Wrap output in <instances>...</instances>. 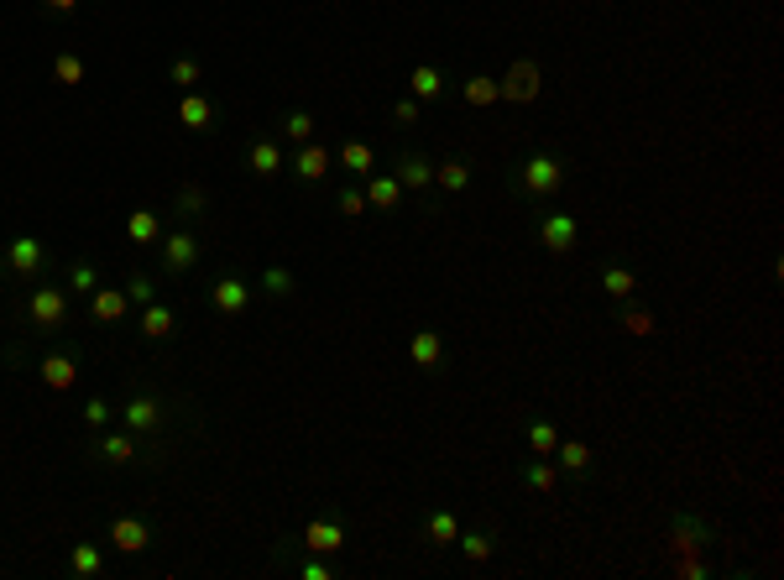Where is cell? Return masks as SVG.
<instances>
[{
  "label": "cell",
  "mask_w": 784,
  "mask_h": 580,
  "mask_svg": "<svg viewBox=\"0 0 784 580\" xmlns=\"http://www.w3.org/2000/svg\"><path fill=\"white\" fill-rule=\"evenodd\" d=\"M518 189H523L534 204L555 199V194L565 189V162L555 157V152H528V157L518 162Z\"/></svg>",
  "instance_id": "cell-1"
},
{
  "label": "cell",
  "mask_w": 784,
  "mask_h": 580,
  "mask_svg": "<svg viewBox=\"0 0 784 580\" xmlns=\"http://www.w3.org/2000/svg\"><path fill=\"white\" fill-rule=\"evenodd\" d=\"M534 241L549 256H570L581 241V220L570 209H534Z\"/></svg>",
  "instance_id": "cell-2"
},
{
  "label": "cell",
  "mask_w": 784,
  "mask_h": 580,
  "mask_svg": "<svg viewBox=\"0 0 784 580\" xmlns=\"http://www.w3.org/2000/svg\"><path fill=\"white\" fill-rule=\"evenodd\" d=\"M26 314H32V325L58 329L63 319H69V293L42 282V288H32V293H26Z\"/></svg>",
  "instance_id": "cell-3"
},
{
  "label": "cell",
  "mask_w": 784,
  "mask_h": 580,
  "mask_svg": "<svg viewBox=\"0 0 784 580\" xmlns=\"http://www.w3.org/2000/svg\"><path fill=\"white\" fill-rule=\"evenodd\" d=\"M539 84H544V69L534 63V58H518L513 69L502 74V100H513V105L539 100Z\"/></svg>",
  "instance_id": "cell-4"
},
{
  "label": "cell",
  "mask_w": 784,
  "mask_h": 580,
  "mask_svg": "<svg viewBox=\"0 0 784 580\" xmlns=\"http://www.w3.org/2000/svg\"><path fill=\"white\" fill-rule=\"evenodd\" d=\"M0 267H11V272H22V278H37V272L48 267V246H42L37 235H16V241L0 252Z\"/></svg>",
  "instance_id": "cell-5"
},
{
  "label": "cell",
  "mask_w": 784,
  "mask_h": 580,
  "mask_svg": "<svg viewBox=\"0 0 784 580\" xmlns=\"http://www.w3.org/2000/svg\"><path fill=\"white\" fill-rule=\"evenodd\" d=\"M121 419H126V429H131V434H152V429H163L168 403H163V398H152V392H136V398L121 408Z\"/></svg>",
  "instance_id": "cell-6"
},
{
  "label": "cell",
  "mask_w": 784,
  "mask_h": 580,
  "mask_svg": "<svg viewBox=\"0 0 784 580\" xmlns=\"http://www.w3.org/2000/svg\"><path fill=\"white\" fill-rule=\"evenodd\" d=\"M178 121L189 131H210L220 121V105L210 100V95H199V89H183V100H178Z\"/></svg>",
  "instance_id": "cell-7"
},
{
  "label": "cell",
  "mask_w": 784,
  "mask_h": 580,
  "mask_svg": "<svg viewBox=\"0 0 784 580\" xmlns=\"http://www.w3.org/2000/svg\"><path fill=\"white\" fill-rule=\"evenodd\" d=\"M397 183H403V194H424L434 183V162L424 152H397Z\"/></svg>",
  "instance_id": "cell-8"
},
{
  "label": "cell",
  "mask_w": 784,
  "mask_h": 580,
  "mask_svg": "<svg viewBox=\"0 0 784 580\" xmlns=\"http://www.w3.org/2000/svg\"><path fill=\"white\" fill-rule=\"evenodd\" d=\"M246 168H251L257 178H272V173H283V168H288V157H283V147H277V142L257 136V142H246Z\"/></svg>",
  "instance_id": "cell-9"
},
{
  "label": "cell",
  "mask_w": 784,
  "mask_h": 580,
  "mask_svg": "<svg viewBox=\"0 0 784 580\" xmlns=\"http://www.w3.org/2000/svg\"><path fill=\"white\" fill-rule=\"evenodd\" d=\"M330 162H335V152H330V147H319V142H303V147L294 152V178H303V183H319V178L330 173Z\"/></svg>",
  "instance_id": "cell-10"
},
{
  "label": "cell",
  "mask_w": 784,
  "mask_h": 580,
  "mask_svg": "<svg viewBox=\"0 0 784 580\" xmlns=\"http://www.w3.org/2000/svg\"><path fill=\"white\" fill-rule=\"evenodd\" d=\"M303 549H314V555H341L345 549V529L335 518H314L309 529H303Z\"/></svg>",
  "instance_id": "cell-11"
},
{
  "label": "cell",
  "mask_w": 784,
  "mask_h": 580,
  "mask_svg": "<svg viewBox=\"0 0 784 580\" xmlns=\"http://www.w3.org/2000/svg\"><path fill=\"white\" fill-rule=\"evenodd\" d=\"M37 372H42V387H52V392H69V387L79 382V361L69 351H52V355H42V366H37Z\"/></svg>",
  "instance_id": "cell-12"
},
{
  "label": "cell",
  "mask_w": 784,
  "mask_h": 580,
  "mask_svg": "<svg viewBox=\"0 0 784 580\" xmlns=\"http://www.w3.org/2000/svg\"><path fill=\"white\" fill-rule=\"evenodd\" d=\"M110 544H116L121 555H142V549L152 544V533H147V523H142V518H131V512H126V518H116V523H110Z\"/></svg>",
  "instance_id": "cell-13"
},
{
  "label": "cell",
  "mask_w": 784,
  "mask_h": 580,
  "mask_svg": "<svg viewBox=\"0 0 784 580\" xmlns=\"http://www.w3.org/2000/svg\"><path fill=\"white\" fill-rule=\"evenodd\" d=\"M194 262H199V241L189 230H173L168 241H163V267H168V272H189Z\"/></svg>",
  "instance_id": "cell-14"
},
{
  "label": "cell",
  "mask_w": 784,
  "mask_h": 580,
  "mask_svg": "<svg viewBox=\"0 0 784 580\" xmlns=\"http://www.w3.org/2000/svg\"><path fill=\"white\" fill-rule=\"evenodd\" d=\"M461 539V518L450 512V507H434L429 518H424V544H434V549H450Z\"/></svg>",
  "instance_id": "cell-15"
},
{
  "label": "cell",
  "mask_w": 784,
  "mask_h": 580,
  "mask_svg": "<svg viewBox=\"0 0 784 580\" xmlns=\"http://www.w3.org/2000/svg\"><path fill=\"white\" fill-rule=\"evenodd\" d=\"M361 194H367L371 209L392 215V209L403 204V183H397V178H387V173H367V189H361Z\"/></svg>",
  "instance_id": "cell-16"
},
{
  "label": "cell",
  "mask_w": 784,
  "mask_h": 580,
  "mask_svg": "<svg viewBox=\"0 0 784 580\" xmlns=\"http://www.w3.org/2000/svg\"><path fill=\"white\" fill-rule=\"evenodd\" d=\"M210 303L220 308V314H241L246 303H251V282L246 278H220L210 288Z\"/></svg>",
  "instance_id": "cell-17"
},
{
  "label": "cell",
  "mask_w": 784,
  "mask_h": 580,
  "mask_svg": "<svg viewBox=\"0 0 784 580\" xmlns=\"http://www.w3.org/2000/svg\"><path fill=\"white\" fill-rule=\"evenodd\" d=\"M126 308H131L126 288H95V299H89V314H95L99 325H116V319H126Z\"/></svg>",
  "instance_id": "cell-18"
},
{
  "label": "cell",
  "mask_w": 784,
  "mask_h": 580,
  "mask_svg": "<svg viewBox=\"0 0 784 580\" xmlns=\"http://www.w3.org/2000/svg\"><path fill=\"white\" fill-rule=\"evenodd\" d=\"M549 460H560V471H570V476H591V471H596V460H591V450L581 439H560Z\"/></svg>",
  "instance_id": "cell-19"
},
{
  "label": "cell",
  "mask_w": 784,
  "mask_h": 580,
  "mask_svg": "<svg viewBox=\"0 0 784 580\" xmlns=\"http://www.w3.org/2000/svg\"><path fill=\"white\" fill-rule=\"evenodd\" d=\"M518 481H523L528 492H555V486H560V465H549V455H539V460H523Z\"/></svg>",
  "instance_id": "cell-20"
},
{
  "label": "cell",
  "mask_w": 784,
  "mask_h": 580,
  "mask_svg": "<svg viewBox=\"0 0 784 580\" xmlns=\"http://www.w3.org/2000/svg\"><path fill=\"white\" fill-rule=\"evenodd\" d=\"M440 355H444V340H440V329H418L414 340H408V361L414 366H440Z\"/></svg>",
  "instance_id": "cell-21"
},
{
  "label": "cell",
  "mask_w": 784,
  "mask_h": 580,
  "mask_svg": "<svg viewBox=\"0 0 784 580\" xmlns=\"http://www.w3.org/2000/svg\"><path fill=\"white\" fill-rule=\"evenodd\" d=\"M408 84H414V100L418 105H429V100H440V95H444V74L434 69V63H418Z\"/></svg>",
  "instance_id": "cell-22"
},
{
  "label": "cell",
  "mask_w": 784,
  "mask_h": 580,
  "mask_svg": "<svg viewBox=\"0 0 784 580\" xmlns=\"http://www.w3.org/2000/svg\"><path fill=\"white\" fill-rule=\"evenodd\" d=\"M434 183H440L444 194L471 189V157H450V162H440V168H434Z\"/></svg>",
  "instance_id": "cell-23"
},
{
  "label": "cell",
  "mask_w": 784,
  "mask_h": 580,
  "mask_svg": "<svg viewBox=\"0 0 784 580\" xmlns=\"http://www.w3.org/2000/svg\"><path fill=\"white\" fill-rule=\"evenodd\" d=\"M455 544H461V555H466V559H471V565H487V559H491V555H497V533H491V529H476V533H461V539H455Z\"/></svg>",
  "instance_id": "cell-24"
},
{
  "label": "cell",
  "mask_w": 784,
  "mask_h": 580,
  "mask_svg": "<svg viewBox=\"0 0 784 580\" xmlns=\"http://www.w3.org/2000/svg\"><path fill=\"white\" fill-rule=\"evenodd\" d=\"M126 235H131L136 246H152V241L163 235V220H157L152 209H131V215H126Z\"/></svg>",
  "instance_id": "cell-25"
},
{
  "label": "cell",
  "mask_w": 784,
  "mask_h": 580,
  "mask_svg": "<svg viewBox=\"0 0 784 580\" xmlns=\"http://www.w3.org/2000/svg\"><path fill=\"white\" fill-rule=\"evenodd\" d=\"M602 288H607L617 303H633L638 299V278L628 272V267H602Z\"/></svg>",
  "instance_id": "cell-26"
},
{
  "label": "cell",
  "mask_w": 784,
  "mask_h": 580,
  "mask_svg": "<svg viewBox=\"0 0 784 580\" xmlns=\"http://www.w3.org/2000/svg\"><path fill=\"white\" fill-rule=\"evenodd\" d=\"M142 335L147 340H173V308L168 303H147V314H142Z\"/></svg>",
  "instance_id": "cell-27"
},
{
  "label": "cell",
  "mask_w": 784,
  "mask_h": 580,
  "mask_svg": "<svg viewBox=\"0 0 784 580\" xmlns=\"http://www.w3.org/2000/svg\"><path fill=\"white\" fill-rule=\"evenodd\" d=\"M341 168H345V173L367 178V173H377V152H371L367 142H345V147H341Z\"/></svg>",
  "instance_id": "cell-28"
},
{
  "label": "cell",
  "mask_w": 784,
  "mask_h": 580,
  "mask_svg": "<svg viewBox=\"0 0 784 580\" xmlns=\"http://www.w3.org/2000/svg\"><path fill=\"white\" fill-rule=\"evenodd\" d=\"M461 100H466V105H497V100H502V84L487 78V74H476V78L461 84Z\"/></svg>",
  "instance_id": "cell-29"
},
{
  "label": "cell",
  "mask_w": 784,
  "mask_h": 580,
  "mask_svg": "<svg viewBox=\"0 0 784 580\" xmlns=\"http://www.w3.org/2000/svg\"><path fill=\"white\" fill-rule=\"evenodd\" d=\"M99 455H105L110 465H131V460H136V445H131V434H105V439H99Z\"/></svg>",
  "instance_id": "cell-30"
},
{
  "label": "cell",
  "mask_w": 784,
  "mask_h": 580,
  "mask_svg": "<svg viewBox=\"0 0 784 580\" xmlns=\"http://www.w3.org/2000/svg\"><path fill=\"white\" fill-rule=\"evenodd\" d=\"M555 445H560V424H555V419H539V424L528 429V450H534V455H555Z\"/></svg>",
  "instance_id": "cell-31"
},
{
  "label": "cell",
  "mask_w": 784,
  "mask_h": 580,
  "mask_svg": "<svg viewBox=\"0 0 784 580\" xmlns=\"http://www.w3.org/2000/svg\"><path fill=\"white\" fill-rule=\"evenodd\" d=\"M283 136H288L294 147H303V142L314 136V115H309V110H288V115H283Z\"/></svg>",
  "instance_id": "cell-32"
},
{
  "label": "cell",
  "mask_w": 784,
  "mask_h": 580,
  "mask_svg": "<svg viewBox=\"0 0 784 580\" xmlns=\"http://www.w3.org/2000/svg\"><path fill=\"white\" fill-rule=\"evenodd\" d=\"M69 570H74V575H99V570H105V559H99L95 544H74V555H69Z\"/></svg>",
  "instance_id": "cell-33"
},
{
  "label": "cell",
  "mask_w": 784,
  "mask_h": 580,
  "mask_svg": "<svg viewBox=\"0 0 784 580\" xmlns=\"http://www.w3.org/2000/svg\"><path fill=\"white\" fill-rule=\"evenodd\" d=\"M52 74H58V84H84V58H79V52H58V58H52Z\"/></svg>",
  "instance_id": "cell-34"
},
{
  "label": "cell",
  "mask_w": 784,
  "mask_h": 580,
  "mask_svg": "<svg viewBox=\"0 0 784 580\" xmlns=\"http://www.w3.org/2000/svg\"><path fill=\"white\" fill-rule=\"evenodd\" d=\"M262 293L288 299V293H294V272H288V267H267V272H262Z\"/></svg>",
  "instance_id": "cell-35"
},
{
  "label": "cell",
  "mask_w": 784,
  "mask_h": 580,
  "mask_svg": "<svg viewBox=\"0 0 784 580\" xmlns=\"http://www.w3.org/2000/svg\"><path fill=\"white\" fill-rule=\"evenodd\" d=\"M204 209H210V194H204V189H194V183H189V189L178 194V215H189V220H199Z\"/></svg>",
  "instance_id": "cell-36"
},
{
  "label": "cell",
  "mask_w": 784,
  "mask_h": 580,
  "mask_svg": "<svg viewBox=\"0 0 784 580\" xmlns=\"http://www.w3.org/2000/svg\"><path fill=\"white\" fill-rule=\"evenodd\" d=\"M168 78H173V84H178V89H194L199 78H204V69H199L194 58H178V63H173V69H168Z\"/></svg>",
  "instance_id": "cell-37"
},
{
  "label": "cell",
  "mask_w": 784,
  "mask_h": 580,
  "mask_svg": "<svg viewBox=\"0 0 784 580\" xmlns=\"http://www.w3.org/2000/svg\"><path fill=\"white\" fill-rule=\"evenodd\" d=\"M69 288H74V293H95V288H99V272L89 267V262H74V267H69Z\"/></svg>",
  "instance_id": "cell-38"
},
{
  "label": "cell",
  "mask_w": 784,
  "mask_h": 580,
  "mask_svg": "<svg viewBox=\"0 0 784 580\" xmlns=\"http://www.w3.org/2000/svg\"><path fill=\"white\" fill-rule=\"evenodd\" d=\"M126 299H131V303H142V308H147V303L157 299V288H152V278H131V282H126Z\"/></svg>",
  "instance_id": "cell-39"
},
{
  "label": "cell",
  "mask_w": 784,
  "mask_h": 580,
  "mask_svg": "<svg viewBox=\"0 0 784 580\" xmlns=\"http://www.w3.org/2000/svg\"><path fill=\"white\" fill-rule=\"evenodd\" d=\"M341 215H350V220L367 215V194H361V189H341Z\"/></svg>",
  "instance_id": "cell-40"
},
{
  "label": "cell",
  "mask_w": 784,
  "mask_h": 580,
  "mask_svg": "<svg viewBox=\"0 0 784 580\" xmlns=\"http://www.w3.org/2000/svg\"><path fill=\"white\" fill-rule=\"evenodd\" d=\"M105 419H110V403H105V398H89V408H84V424H89V429H99Z\"/></svg>",
  "instance_id": "cell-41"
},
{
  "label": "cell",
  "mask_w": 784,
  "mask_h": 580,
  "mask_svg": "<svg viewBox=\"0 0 784 580\" xmlns=\"http://www.w3.org/2000/svg\"><path fill=\"white\" fill-rule=\"evenodd\" d=\"M298 575H309V580H330V575H335V565H324V559H303V565H298Z\"/></svg>",
  "instance_id": "cell-42"
},
{
  "label": "cell",
  "mask_w": 784,
  "mask_h": 580,
  "mask_svg": "<svg viewBox=\"0 0 784 580\" xmlns=\"http://www.w3.org/2000/svg\"><path fill=\"white\" fill-rule=\"evenodd\" d=\"M392 121H397V126H414V121H418V100H403L397 110H392Z\"/></svg>",
  "instance_id": "cell-43"
},
{
  "label": "cell",
  "mask_w": 784,
  "mask_h": 580,
  "mask_svg": "<svg viewBox=\"0 0 784 580\" xmlns=\"http://www.w3.org/2000/svg\"><path fill=\"white\" fill-rule=\"evenodd\" d=\"M617 319H622V329H638V335H643V329L654 325V319H649V314H628V308H622V314H617Z\"/></svg>",
  "instance_id": "cell-44"
},
{
  "label": "cell",
  "mask_w": 784,
  "mask_h": 580,
  "mask_svg": "<svg viewBox=\"0 0 784 580\" xmlns=\"http://www.w3.org/2000/svg\"><path fill=\"white\" fill-rule=\"evenodd\" d=\"M74 5H79V0H42V11H48V16H69Z\"/></svg>",
  "instance_id": "cell-45"
}]
</instances>
